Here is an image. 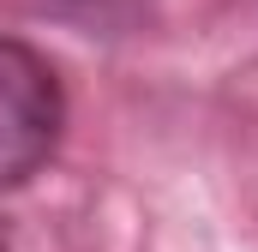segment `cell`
I'll return each mask as SVG.
<instances>
[{
	"label": "cell",
	"instance_id": "obj_1",
	"mask_svg": "<svg viewBox=\"0 0 258 252\" xmlns=\"http://www.w3.org/2000/svg\"><path fill=\"white\" fill-rule=\"evenodd\" d=\"M66 132V90L48 54H36L24 36H6L0 48V174L6 186H30Z\"/></svg>",
	"mask_w": 258,
	"mask_h": 252
},
{
	"label": "cell",
	"instance_id": "obj_2",
	"mask_svg": "<svg viewBox=\"0 0 258 252\" xmlns=\"http://www.w3.org/2000/svg\"><path fill=\"white\" fill-rule=\"evenodd\" d=\"M42 6L84 36H132L156 12V0H42Z\"/></svg>",
	"mask_w": 258,
	"mask_h": 252
}]
</instances>
